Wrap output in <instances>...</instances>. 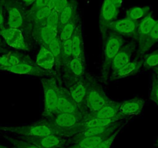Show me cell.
I'll return each mask as SVG.
<instances>
[{"instance_id": "1", "label": "cell", "mask_w": 158, "mask_h": 148, "mask_svg": "<svg viewBox=\"0 0 158 148\" xmlns=\"http://www.w3.org/2000/svg\"><path fill=\"white\" fill-rule=\"evenodd\" d=\"M0 133L19 137L20 139L41 137L57 134V132L46 121L36 124L23 126H0Z\"/></svg>"}, {"instance_id": "2", "label": "cell", "mask_w": 158, "mask_h": 148, "mask_svg": "<svg viewBox=\"0 0 158 148\" xmlns=\"http://www.w3.org/2000/svg\"><path fill=\"white\" fill-rule=\"evenodd\" d=\"M44 91V113L51 117L58 113V87L52 78H44L41 80Z\"/></svg>"}, {"instance_id": "3", "label": "cell", "mask_w": 158, "mask_h": 148, "mask_svg": "<svg viewBox=\"0 0 158 148\" xmlns=\"http://www.w3.org/2000/svg\"><path fill=\"white\" fill-rule=\"evenodd\" d=\"M82 121L81 115L60 112L48 117V120H46L57 134L63 136H66L70 130L78 126Z\"/></svg>"}, {"instance_id": "4", "label": "cell", "mask_w": 158, "mask_h": 148, "mask_svg": "<svg viewBox=\"0 0 158 148\" xmlns=\"http://www.w3.org/2000/svg\"><path fill=\"white\" fill-rule=\"evenodd\" d=\"M125 120H128L124 118L122 116H118V117H113V118H87L83 120L78 126L70 130L66 134V137H70L77 134L80 131L85 130L89 129V128H102L114 126V125L123 123Z\"/></svg>"}, {"instance_id": "5", "label": "cell", "mask_w": 158, "mask_h": 148, "mask_svg": "<svg viewBox=\"0 0 158 148\" xmlns=\"http://www.w3.org/2000/svg\"><path fill=\"white\" fill-rule=\"evenodd\" d=\"M32 143L40 148H64L69 142V137L54 134L41 137H30L19 139Z\"/></svg>"}, {"instance_id": "6", "label": "cell", "mask_w": 158, "mask_h": 148, "mask_svg": "<svg viewBox=\"0 0 158 148\" xmlns=\"http://www.w3.org/2000/svg\"><path fill=\"white\" fill-rule=\"evenodd\" d=\"M109 98L102 89L95 86H89L87 88L85 103L92 112H95L110 103Z\"/></svg>"}, {"instance_id": "7", "label": "cell", "mask_w": 158, "mask_h": 148, "mask_svg": "<svg viewBox=\"0 0 158 148\" xmlns=\"http://www.w3.org/2000/svg\"><path fill=\"white\" fill-rule=\"evenodd\" d=\"M0 36H2L6 44L11 48L16 49H27V44L26 43L25 37L19 29L4 28L0 32Z\"/></svg>"}, {"instance_id": "8", "label": "cell", "mask_w": 158, "mask_h": 148, "mask_svg": "<svg viewBox=\"0 0 158 148\" xmlns=\"http://www.w3.org/2000/svg\"><path fill=\"white\" fill-rule=\"evenodd\" d=\"M118 10L111 0H103L100 12V27L102 33H106L109 29L110 24L116 20Z\"/></svg>"}, {"instance_id": "9", "label": "cell", "mask_w": 158, "mask_h": 148, "mask_svg": "<svg viewBox=\"0 0 158 148\" xmlns=\"http://www.w3.org/2000/svg\"><path fill=\"white\" fill-rule=\"evenodd\" d=\"M145 106V101L141 98H134L130 100L120 103L118 114L124 118L129 119L139 115L142 113Z\"/></svg>"}, {"instance_id": "10", "label": "cell", "mask_w": 158, "mask_h": 148, "mask_svg": "<svg viewBox=\"0 0 158 148\" xmlns=\"http://www.w3.org/2000/svg\"><path fill=\"white\" fill-rule=\"evenodd\" d=\"M57 93H58V113H68V114L81 115L79 106H77L73 100L68 90L58 87Z\"/></svg>"}, {"instance_id": "11", "label": "cell", "mask_w": 158, "mask_h": 148, "mask_svg": "<svg viewBox=\"0 0 158 148\" xmlns=\"http://www.w3.org/2000/svg\"><path fill=\"white\" fill-rule=\"evenodd\" d=\"M138 23L139 22L126 18L114 21L110 24L109 29H110L112 33H115L118 36H136Z\"/></svg>"}, {"instance_id": "12", "label": "cell", "mask_w": 158, "mask_h": 148, "mask_svg": "<svg viewBox=\"0 0 158 148\" xmlns=\"http://www.w3.org/2000/svg\"><path fill=\"white\" fill-rule=\"evenodd\" d=\"M0 72H11L14 74L29 75V76H42L45 73V70L40 68L36 65L27 63L13 66H0Z\"/></svg>"}, {"instance_id": "13", "label": "cell", "mask_w": 158, "mask_h": 148, "mask_svg": "<svg viewBox=\"0 0 158 148\" xmlns=\"http://www.w3.org/2000/svg\"><path fill=\"white\" fill-rule=\"evenodd\" d=\"M123 46V40L120 36L111 33L107 37L104 46V55L106 61L109 63L116 56Z\"/></svg>"}, {"instance_id": "14", "label": "cell", "mask_w": 158, "mask_h": 148, "mask_svg": "<svg viewBox=\"0 0 158 148\" xmlns=\"http://www.w3.org/2000/svg\"><path fill=\"white\" fill-rule=\"evenodd\" d=\"M115 132H109L102 135L82 137L72 141V143L68 144L64 148H95L101 142L110 137Z\"/></svg>"}, {"instance_id": "15", "label": "cell", "mask_w": 158, "mask_h": 148, "mask_svg": "<svg viewBox=\"0 0 158 148\" xmlns=\"http://www.w3.org/2000/svg\"><path fill=\"white\" fill-rule=\"evenodd\" d=\"M156 22H157V21L154 19L151 13L148 16H146L143 19H142L140 22H139L135 36L137 37L139 46L143 44L145 40H147V36H149L152 29L153 28Z\"/></svg>"}, {"instance_id": "16", "label": "cell", "mask_w": 158, "mask_h": 148, "mask_svg": "<svg viewBox=\"0 0 158 148\" xmlns=\"http://www.w3.org/2000/svg\"><path fill=\"white\" fill-rule=\"evenodd\" d=\"M35 37L40 43V46L48 48L51 41L58 36V29L44 25L39 26L34 32Z\"/></svg>"}, {"instance_id": "17", "label": "cell", "mask_w": 158, "mask_h": 148, "mask_svg": "<svg viewBox=\"0 0 158 148\" xmlns=\"http://www.w3.org/2000/svg\"><path fill=\"white\" fill-rule=\"evenodd\" d=\"M133 49V48L131 45H127L120 49L116 56L109 62V65L112 70L115 71L120 69L126 64H127L129 62H130Z\"/></svg>"}, {"instance_id": "18", "label": "cell", "mask_w": 158, "mask_h": 148, "mask_svg": "<svg viewBox=\"0 0 158 148\" xmlns=\"http://www.w3.org/2000/svg\"><path fill=\"white\" fill-rule=\"evenodd\" d=\"M56 60L48 48L40 46V49L36 56V65L44 70L50 71L54 68Z\"/></svg>"}, {"instance_id": "19", "label": "cell", "mask_w": 158, "mask_h": 148, "mask_svg": "<svg viewBox=\"0 0 158 148\" xmlns=\"http://www.w3.org/2000/svg\"><path fill=\"white\" fill-rule=\"evenodd\" d=\"M119 106L120 103L111 101L100 110L91 113L88 118H113L120 116L118 114Z\"/></svg>"}, {"instance_id": "20", "label": "cell", "mask_w": 158, "mask_h": 148, "mask_svg": "<svg viewBox=\"0 0 158 148\" xmlns=\"http://www.w3.org/2000/svg\"><path fill=\"white\" fill-rule=\"evenodd\" d=\"M143 62L140 60H134V61L129 62L127 64L123 66L122 68L113 71L112 77L113 79H123V78L132 76V75L138 72Z\"/></svg>"}, {"instance_id": "21", "label": "cell", "mask_w": 158, "mask_h": 148, "mask_svg": "<svg viewBox=\"0 0 158 148\" xmlns=\"http://www.w3.org/2000/svg\"><path fill=\"white\" fill-rule=\"evenodd\" d=\"M7 25L8 28L19 29L23 24V17L19 8L15 6L7 7Z\"/></svg>"}, {"instance_id": "22", "label": "cell", "mask_w": 158, "mask_h": 148, "mask_svg": "<svg viewBox=\"0 0 158 148\" xmlns=\"http://www.w3.org/2000/svg\"><path fill=\"white\" fill-rule=\"evenodd\" d=\"M85 84L82 82H77L71 85L69 88V93L73 100L77 106H80L85 102V96L87 93Z\"/></svg>"}, {"instance_id": "23", "label": "cell", "mask_w": 158, "mask_h": 148, "mask_svg": "<svg viewBox=\"0 0 158 148\" xmlns=\"http://www.w3.org/2000/svg\"><path fill=\"white\" fill-rule=\"evenodd\" d=\"M71 40H72L73 56L84 57V55H83V38L81 27H76Z\"/></svg>"}, {"instance_id": "24", "label": "cell", "mask_w": 158, "mask_h": 148, "mask_svg": "<svg viewBox=\"0 0 158 148\" xmlns=\"http://www.w3.org/2000/svg\"><path fill=\"white\" fill-rule=\"evenodd\" d=\"M150 13V9L148 6L133 7L127 13V18L135 22H140L142 19Z\"/></svg>"}, {"instance_id": "25", "label": "cell", "mask_w": 158, "mask_h": 148, "mask_svg": "<svg viewBox=\"0 0 158 148\" xmlns=\"http://www.w3.org/2000/svg\"><path fill=\"white\" fill-rule=\"evenodd\" d=\"M26 63L27 62L23 59V57L13 53L0 55V66H13Z\"/></svg>"}, {"instance_id": "26", "label": "cell", "mask_w": 158, "mask_h": 148, "mask_svg": "<svg viewBox=\"0 0 158 148\" xmlns=\"http://www.w3.org/2000/svg\"><path fill=\"white\" fill-rule=\"evenodd\" d=\"M158 41V21L153 28L152 29L151 32L147 36V40H145L143 44L141 46H139V52L141 53H145L146 52L149 50L156 42Z\"/></svg>"}, {"instance_id": "27", "label": "cell", "mask_w": 158, "mask_h": 148, "mask_svg": "<svg viewBox=\"0 0 158 148\" xmlns=\"http://www.w3.org/2000/svg\"><path fill=\"white\" fill-rule=\"evenodd\" d=\"M51 11H52V10L49 6L44 7V8L38 9L34 11H32V17H33L35 23L38 24L40 26L45 25L47 19L51 14Z\"/></svg>"}, {"instance_id": "28", "label": "cell", "mask_w": 158, "mask_h": 148, "mask_svg": "<svg viewBox=\"0 0 158 148\" xmlns=\"http://www.w3.org/2000/svg\"><path fill=\"white\" fill-rule=\"evenodd\" d=\"M84 57L73 56L69 62V67L71 72L76 76H81L85 71Z\"/></svg>"}, {"instance_id": "29", "label": "cell", "mask_w": 158, "mask_h": 148, "mask_svg": "<svg viewBox=\"0 0 158 148\" xmlns=\"http://www.w3.org/2000/svg\"><path fill=\"white\" fill-rule=\"evenodd\" d=\"M74 31H75V27H74V22L72 21L63 25L58 30V36L60 41H64V40H68L72 38Z\"/></svg>"}, {"instance_id": "30", "label": "cell", "mask_w": 158, "mask_h": 148, "mask_svg": "<svg viewBox=\"0 0 158 148\" xmlns=\"http://www.w3.org/2000/svg\"><path fill=\"white\" fill-rule=\"evenodd\" d=\"M73 15H74V7L71 4L69 3L60 12V22H59L58 30L65 24L71 22Z\"/></svg>"}, {"instance_id": "31", "label": "cell", "mask_w": 158, "mask_h": 148, "mask_svg": "<svg viewBox=\"0 0 158 148\" xmlns=\"http://www.w3.org/2000/svg\"><path fill=\"white\" fill-rule=\"evenodd\" d=\"M72 40L61 42V61L69 63L72 59Z\"/></svg>"}, {"instance_id": "32", "label": "cell", "mask_w": 158, "mask_h": 148, "mask_svg": "<svg viewBox=\"0 0 158 148\" xmlns=\"http://www.w3.org/2000/svg\"><path fill=\"white\" fill-rule=\"evenodd\" d=\"M48 49L57 61H61V41L59 36H57L53 41L51 42L48 46Z\"/></svg>"}, {"instance_id": "33", "label": "cell", "mask_w": 158, "mask_h": 148, "mask_svg": "<svg viewBox=\"0 0 158 148\" xmlns=\"http://www.w3.org/2000/svg\"><path fill=\"white\" fill-rule=\"evenodd\" d=\"M144 68L154 69L158 66V49L147 54L143 61Z\"/></svg>"}, {"instance_id": "34", "label": "cell", "mask_w": 158, "mask_h": 148, "mask_svg": "<svg viewBox=\"0 0 158 148\" xmlns=\"http://www.w3.org/2000/svg\"><path fill=\"white\" fill-rule=\"evenodd\" d=\"M59 22H60V13L56 10H53L47 19L45 25L58 29Z\"/></svg>"}, {"instance_id": "35", "label": "cell", "mask_w": 158, "mask_h": 148, "mask_svg": "<svg viewBox=\"0 0 158 148\" xmlns=\"http://www.w3.org/2000/svg\"><path fill=\"white\" fill-rule=\"evenodd\" d=\"M123 128V127H120L118 130H117L115 131L114 134H112L110 137H108V138L106 139L105 140H103L102 142H101V143H100L95 148H112V144H113L114 141H115V139L117 138L118 134H119V132H120L121 130H122Z\"/></svg>"}, {"instance_id": "36", "label": "cell", "mask_w": 158, "mask_h": 148, "mask_svg": "<svg viewBox=\"0 0 158 148\" xmlns=\"http://www.w3.org/2000/svg\"><path fill=\"white\" fill-rule=\"evenodd\" d=\"M150 98L158 107V86L154 82H152L150 90Z\"/></svg>"}, {"instance_id": "37", "label": "cell", "mask_w": 158, "mask_h": 148, "mask_svg": "<svg viewBox=\"0 0 158 148\" xmlns=\"http://www.w3.org/2000/svg\"><path fill=\"white\" fill-rule=\"evenodd\" d=\"M51 0H36L34 3L32 5L31 11L38 10V9L44 8V7L49 6Z\"/></svg>"}, {"instance_id": "38", "label": "cell", "mask_w": 158, "mask_h": 148, "mask_svg": "<svg viewBox=\"0 0 158 148\" xmlns=\"http://www.w3.org/2000/svg\"><path fill=\"white\" fill-rule=\"evenodd\" d=\"M13 143H14L16 148H40L35 145L32 144V143L22 140H14Z\"/></svg>"}, {"instance_id": "39", "label": "cell", "mask_w": 158, "mask_h": 148, "mask_svg": "<svg viewBox=\"0 0 158 148\" xmlns=\"http://www.w3.org/2000/svg\"><path fill=\"white\" fill-rule=\"evenodd\" d=\"M69 4L68 2V0H57V2L56 4V6L54 10H56L57 11H58L60 13L64 8L67 6Z\"/></svg>"}, {"instance_id": "40", "label": "cell", "mask_w": 158, "mask_h": 148, "mask_svg": "<svg viewBox=\"0 0 158 148\" xmlns=\"http://www.w3.org/2000/svg\"><path fill=\"white\" fill-rule=\"evenodd\" d=\"M153 69V82H154L156 85L158 86V66L154 68Z\"/></svg>"}, {"instance_id": "41", "label": "cell", "mask_w": 158, "mask_h": 148, "mask_svg": "<svg viewBox=\"0 0 158 148\" xmlns=\"http://www.w3.org/2000/svg\"><path fill=\"white\" fill-rule=\"evenodd\" d=\"M4 25H5V18H4L3 13H2V9L0 8V28L4 29Z\"/></svg>"}, {"instance_id": "42", "label": "cell", "mask_w": 158, "mask_h": 148, "mask_svg": "<svg viewBox=\"0 0 158 148\" xmlns=\"http://www.w3.org/2000/svg\"><path fill=\"white\" fill-rule=\"evenodd\" d=\"M111 2L113 3V5L115 6L117 9H119L122 6L123 0H111Z\"/></svg>"}, {"instance_id": "43", "label": "cell", "mask_w": 158, "mask_h": 148, "mask_svg": "<svg viewBox=\"0 0 158 148\" xmlns=\"http://www.w3.org/2000/svg\"><path fill=\"white\" fill-rule=\"evenodd\" d=\"M19 1L25 6H32L36 0H19Z\"/></svg>"}, {"instance_id": "44", "label": "cell", "mask_w": 158, "mask_h": 148, "mask_svg": "<svg viewBox=\"0 0 158 148\" xmlns=\"http://www.w3.org/2000/svg\"><path fill=\"white\" fill-rule=\"evenodd\" d=\"M57 2V0H51V2H50V5L49 7L51 9V10H54L56 6V4Z\"/></svg>"}, {"instance_id": "45", "label": "cell", "mask_w": 158, "mask_h": 148, "mask_svg": "<svg viewBox=\"0 0 158 148\" xmlns=\"http://www.w3.org/2000/svg\"><path fill=\"white\" fill-rule=\"evenodd\" d=\"M153 148H158V135H157V137H156V139H155L154 143H153Z\"/></svg>"}, {"instance_id": "46", "label": "cell", "mask_w": 158, "mask_h": 148, "mask_svg": "<svg viewBox=\"0 0 158 148\" xmlns=\"http://www.w3.org/2000/svg\"><path fill=\"white\" fill-rule=\"evenodd\" d=\"M0 148H6V146H2V145L0 144Z\"/></svg>"}, {"instance_id": "47", "label": "cell", "mask_w": 158, "mask_h": 148, "mask_svg": "<svg viewBox=\"0 0 158 148\" xmlns=\"http://www.w3.org/2000/svg\"><path fill=\"white\" fill-rule=\"evenodd\" d=\"M2 47H1V46H0V53L2 52Z\"/></svg>"}, {"instance_id": "48", "label": "cell", "mask_w": 158, "mask_h": 148, "mask_svg": "<svg viewBox=\"0 0 158 148\" xmlns=\"http://www.w3.org/2000/svg\"><path fill=\"white\" fill-rule=\"evenodd\" d=\"M1 30H2V29H1V28H0V32H1Z\"/></svg>"}, {"instance_id": "49", "label": "cell", "mask_w": 158, "mask_h": 148, "mask_svg": "<svg viewBox=\"0 0 158 148\" xmlns=\"http://www.w3.org/2000/svg\"><path fill=\"white\" fill-rule=\"evenodd\" d=\"M6 148H8V147H6Z\"/></svg>"}]
</instances>
